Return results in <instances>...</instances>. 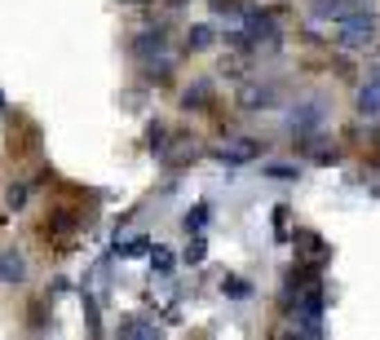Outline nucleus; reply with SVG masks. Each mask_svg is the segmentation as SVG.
Returning a JSON list of instances; mask_svg holds the SVG:
<instances>
[{"label":"nucleus","mask_w":380,"mask_h":340,"mask_svg":"<svg viewBox=\"0 0 380 340\" xmlns=\"http://www.w3.org/2000/svg\"><path fill=\"white\" fill-rule=\"evenodd\" d=\"M331 40H336L340 49H372V44H380V18L359 9V14H349V18L336 22Z\"/></svg>","instance_id":"nucleus-1"},{"label":"nucleus","mask_w":380,"mask_h":340,"mask_svg":"<svg viewBox=\"0 0 380 340\" xmlns=\"http://www.w3.org/2000/svg\"><path fill=\"white\" fill-rule=\"evenodd\" d=\"M288 124H292V133H314L318 124H323V97H310V102H301V106L292 111Z\"/></svg>","instance_id":"nucleus-2"},{"label":"nucleus","mask_w":380,"mask_h":340,"mask_svg":"<svg viewBox=\"0 0 380 340\" xmlns=\"http://www.w3.org/2000/svg\"><path fill=\"white\" fill-rule=\"evenodd\" d=\"M257 155H261V146L257 142H230V146H221V151H217V160H225V164H248V160H257Z\"/></svg>","instance_id":"nucleus-3"},{"label":"nucleus","mask_w":380,"mask_h":340,"mask_svg":"<svg viewBox=\"0 0 380 340\" xmlns=\"http://www.w3.org/2000/svg\"><path fill=\"white\" fill-rule=\"evenodd\" d=\"M359 115L363 119H380V76L372 84H363V93H359Z\"/></svg>","instance_id":"nucleus-4"},{"label":"nucleus","mask_w":380,"mask_h":340,"mask_svg":"<svg viewBox=\"0 0 380 340\" xmlns=\"http://www.w3.org/2000/svg\"><path fill=\"white\" fill-rule=\"evenodd\" d=\"M137 58L141 62H150V58H169V44H164V35L155 31V35H137Z\"/></svg>","instance_id":"nucleus-5"},{"label":"nucleus","mask_w":380,"mask_h":340,"mask_svg":"<svg viewBox=\"0 0 380 340\" xmlns=\"http://www.w3.org/2000/svg\"><path fill=\"white\" fill-rule=\"evenodd\" d=\"M120 336L150 340V336H159V327H155V323H146V318H124V323H120Z\"/></svg>","instance_id":"nucleus-6"},{"label":"nucleus","mask_w":380,"mask_h":340,"mask_svg":"<svg viewBox=\"0 0 380 340\" xmlns=\"http://www.w3.org/2000/svg\"><path fill=\"white\" fill-rule=\"evenodd\" d=\"M0 278H14V283H22V278H27V261H22L18 252H5V257H0Z\"/></svg>","instance_id":"nucleus-7"},{"label":"nucleus","mask_w":380,"mask_h":340,"mask_svg":"<svg viewBox=\"0 0 380 340\" xmlns=\"http://www.w3.org/2000/svg\"><path fill=\"white\" fill-rule=\"evenodd\" d=\"M182 226H186V235H190V230H195V235H199V230L208 226V208H204V203H195V208H190V212L182 216Z\"/></svg>","instance_id":"nucleus-8"},{"label":"nucleus","mask_w":380,"mask_h":340,"mask_svg":"<svg viewBox=\"0 0 380 340\" xmlns=\"http://www.w3.org/2000/svg\"><path fill=\"white\" fill-rule=\"evenodd\" d=\"M186 44H190V49H208V44H212V27H208V22H199V27H190Z\"/></svg>","instance_id":"nucleus-9"},{"label":"nucleus","mask_w":380,"mask_h":340,"mask_svg":"<svg viewBox=\"0 0 380 340\" xmlns=\"http://www.w3.org/2000/svg\"><path fill=\"white\" fill-rule=\"evenodd\" d=\"M221 291H225L230 300H248V296H252V287H248L243 278H225V283H221Z\"/></svg>","instance_id":"nucleus-10"},{"label":"nucleus","mask_w":380,"mask_h":340,"mask_svg":"<svg viewBox=\"0 0 380 340\" xmlns=\"http://www.w3.org/2000/svg\"><path fill=\"white\" fill-rule=\"evenodd\" d=\"M270 102V89H261V84H248L243 89V106H266Z\"/></svg>","instance_id":"nucleus-11"},{"label":"nucleus","mask_w":380,"mask_h":340,"mask_svg":"<svg viewBox=\"0 0 380 340\" xmlns=\"http://www.w3.org/2000/svg\"><path fill=\"white\" fill-rule=\"evenodd\" d=\"M204 257H208V248H204V239H195V243H190V248L182 252V261H186V265H204Z\"/></svg>","instance_id":"nucleus-12"},{"label":"nucleus","mask_w":380,"mask_h":340,"mask_svg":"<svg viewBox=\"0 0 380 340\" xmlns=\"http://www.w3.org/2000/svg\"><path fill=\"white\" fill-rule=\"evenodd\" d=\"M150 265H155V274H173V252H169V248H155Z\"/></svg>","instance_id":"nucleus-13"},{"label":"nucleus","mask_w":380,"mask_h":340,"mask_svg":"<svg viewBox=\"0 0 380 340\" xmlns=\"http://www.w3.org/2000/svg\"><path fill=\"white\" fill-rule=\"evenodd\" d=\"M204 102H208V80H199L195 89L186 93V106H204Z\"/></svg>","instance_id":"nucleus-14"},{"label":"nucleus","mask_w":380,"mask_h":340,"mask_svg":"<svg viewBox=\"0 0 380 340\" xmlns=\"http://www.w3.org/2000/svg\"><path fill=\"white\" fill-rule=\"evenodd\" d=\"M120 257H128V261H133V257H146V239H133V243H124V248H120Z\"/></svg>","instance_id":"nucleus-15"},{"label":"nucleus","mask_w":380,"mask_h":340,"mask_svg":"<svg viewBox=\"0 0 380 340\" xmlns=\"http://www.w3.org/2000/svg\"><path fill=\"white\" fill-rule=\"evenodd\" d=\"M5 199H9V208H22V203H27V186H9Z\"/></svg>","instance_id":"nucleus-16"},{"label":"nucleus","mask_w":380,"mask_h":340,"mask_svg":"<svg viewBox=\"0 0 380 340\" xmlns=\"http://www.w3.org/2000/svg\"><path fill=\"white\" fill-rule=\"evenodd\" d=\"M266 173H270V177H296V168H292V164H270Z\"/></svg>","instance_id":"nucleus-17"},{"label":"nucleus","mask_w":380,"mask_h":340,"mask_svg":"<svg viewBox=\"0 0 380 340\" xmlns=\"http://www.w3.org/2000/svg\"><path fill=\"white\" fill-rule=\"evenodd\" d=\"M0 111H5V97H0Z\"/></svg>","instance_id":"nucleus-18"}]
</instances>
